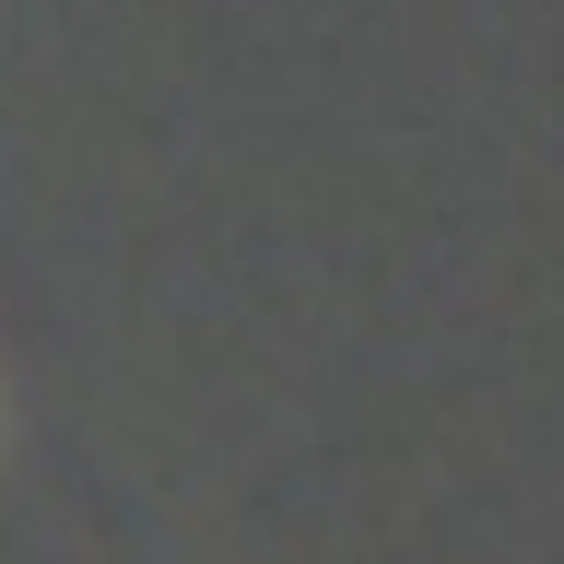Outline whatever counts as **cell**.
Here are the masks:
<instances>
[]
</instances>
